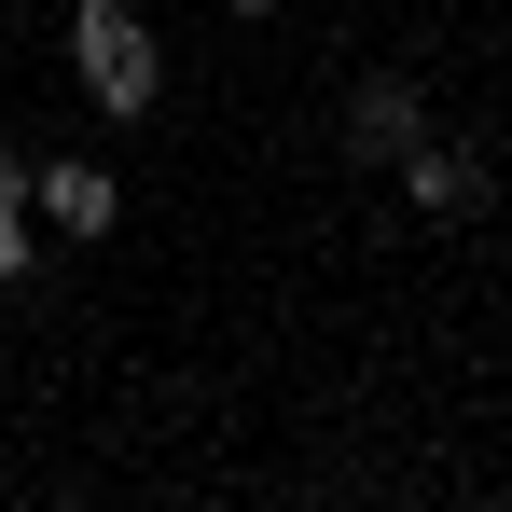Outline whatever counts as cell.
Returning a JSON list of instances; mask_svg holds the SVG:
<instances>
[{"mask_svg": "<svg viewBox=\"0 0 512 512\" xmlns=\"http://www.w3.org/2000/svg\"><path fill=\"white\" fill-rule=\"evenodd\" d=\"M14 194H28V180H14V153H0V277H28V222H14Z\"/></svg>", "mask_w": 512, "mask_h": 512, "instance_id": "5", "label": "cell"}, {"mask_svg": "<svg viewBox=\"0 0 512 512\" xmlns=\"http://www.w3.org/2000/svg\"><path fill=\"white\" fill-rule=\"evenodd\" d=\"M402 194H416L429 222H471V208H485V167H471V153H402Z\"/></svg>", "mask_w": 512, "mask_h": 512, "instance_id": "3", "label": "cell"}, {"mask_svg": "<svg viewBox=\"0 0 512 512\" xmlns=\"http://www.w3.org/2000/svg\"><path fill=\"white\" fill-rule=\"evenodd\" d=\"M346 153H374V167L416 153V84H402V70H374V84L346 97Z\"/></svg>", "mask_w": 512, "mask_h": 512, "instance_id": "2", "label": "cell"}, {"mask_svg": "<svg viewBox=\"0 0 512 512\" xmlns=\"http://www.w3.org/2000/svg\"><path fill=\"white\" fill-rule=\"evenodd\" d=\"M70 56H84L97 111H153V28H139L125 0H84V14H70Z\"/></svg>", "mask_w": 512, "mask_h": 512, "instance_id": "1", "label": "cell"}, {"mask_svg": "<svg viewBox=\"0 0 512 512\" xmlns=\"http://www.w3.org/2000/svg\"><path fill=\"white\" fill-rule=\"evenodd\" d=\"M28 194H42L70 236H111V208H125V194H111V167H56V180H28Z\"/></svg>", "mask_w": 512, "mask_h": 512, "instance_id": "4", "label": "cell"}, {"mask_svg": "<svg viewBox=\"0 0 512 512\" xmlns=\"http://www.w3.org/2000/svg\"><path fill=\"white\" fill-rule=\"evenodd\" d=\"M236 14H277V0H236Z\"/></svg>", "mask_w": 512, "mask_h": 512, "instance_id": "6", "label": "cell"}]
</instances>
